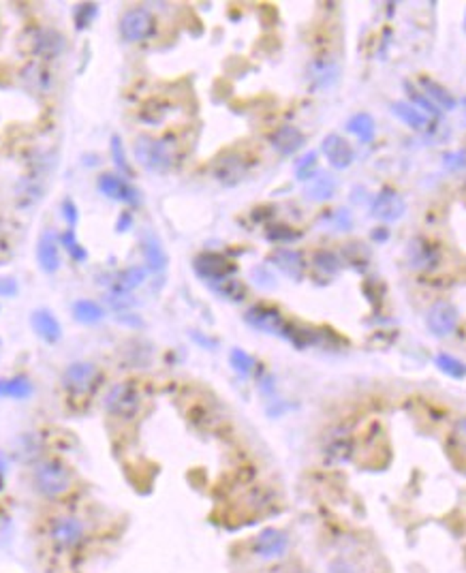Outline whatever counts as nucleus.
<instances>
[{
    "label": "nucleus",
    "instance_id": "2f4dec72",
    "mask_svg": "<svg viewBox=\"0 0 466 573\" xmlns=\"http://www.w3.org/2000/svg\"><path fill=\"white\" fill-rule=\"evenodd\" d=\"M229 362L233 366V370L238 375H242V377H248L253 372V368H255V360L246 351H242V349H233L231 355H229Z\"/></svg>",
    "mask_w": 466,
    "mask_h": 573
},
{
    "label": "nucleus",
    "instance_id": "3c124183",
    "mask_svg": "<svg viewBox=\"0 0 466 573\" xmlns=\"http://www.w3.org/2000/svg\"><path fill=\"white\" fill-rule=\"evenodd\" d=\"M465 24H466V21H465Z\"/></svg>",
    "mask_w": 466,
    "mask_h": 573
},
{
    "label": "nucleus",
    "instance_id": "f8f14e48",
    "mask_svg": "<svg viewBox=\"0 0 466 573\" xmlns=\"http://www.w3.org/2000/svg\"><path fill=\"white\" fill-rule=\"evenodd\" d=\"M246 323H250L255 330H261L265 334H283L285 332V319L280 315V310L272 308V306H253L246 313Z\"/></svg>",
    "mask_w": 466,
    "mask_h": 573
},
{
    "label": "nucleus",
    "instance_id": "ea45409f",
    "mask_svg": "<svg viewBox=\"0 0 466 573\" xmlns=\"http://www.w3.org/2000/svg\"><path fill=\"white\" fill-rule=\"evenodd\" d=\"M443 163L447 169L456 171V169H465L466 167V152L465 150H458V152H450L443 156Z\"/></svg>",
    "mask_w": 466,
    "mask_h": 573
},
{
    "label": "nucleus",
    "instance_id": "4be33fe9",
    "mask_svg": "<svg viewBox=\"0 0 466 573\" xmlns=\"http://www.w3.org/2000/svg\"><path fill=\"white\" fill-rule=\"evenodd\" d=\"M336 188H338V182H336L332 176H328V173H319V176L310 178V182H308L306 188H304V195H306V199H310V201H328V199L334 197Z\"/></svg>",
    "mask_w": 466,
    "mask_h": 573
},
{
    "label": "nucleus",
    "instance_id": "bb28decb",
    "mask_svg": "<svg viewBox=\"0 0 466 573\" xmlns=\"http://www.w3.org/2000/svg\"><path fill=\"white\" fill-rule=\"evenodd\" d=\"M32 394V383L26 377H13L0 381V398H17L24 400Z\"/></svg>",
    "mask_w": 466,
    "mask_h": 573
},
{
    "label": "nucleus",
    "instance_id": "a211bd4d",
    "mask_svg": "<svg viewBox=\"0 0 466 573\" xmlns=\"http://www.w3.org/2000/svg\"><path fill=\"white\" fill-rule=\"evenodd\" d=\"M36 261L45 274H54L60 268V253L58 242L51 231H43L36 244Z\"/></svg>",
    "mask_w": 466,
    "mask_h": 573
},
{
    "label": "nucleus",
    "instance_id": "4c0bfd02",
    "mask_svg": "<svg viewBox=\"0 0 466 573\" xmlns=\"http://www.w3.org/2000/svg\"><path fill=\"white\" fill-rule=\"evenodd\" d=\"M317 163V152H306L298 163H295V173L302 180H310L313 178V169Z\"/></svg>",
    "mask_w": 466,
    "mask_h": 573
},
{
    "label": "nucleus",
    "instance_id": "c9c22d12",
    "mask_svg": "<svg viewBox=\"0 0 466 573\" xmlns=\"http://www.w3.org/2000/svg\"><path fill=\"white\" fill-rule=\"evenodd\" d=\"M405 86H407V90H409V94H411V101H413V105H415L417 109L422 107L426 113H432V116H439V113H441V111H439V107H437V105H435V103H432V101L426 96V94L417 92V90H415L411 83H405Z\"/></svg>",
    "mask_w": 466,
    "mask_h": 573
},
{
    "label": "nucleus",
    "instance_id": "2eb2a0df",
    "mask_svg": "<svg viewBox=\"0 0 466 573\" xmlns=\"http://www.w3.org/2000/svg\"><path fill=\"white\" fill-rule=\"evenodd\" d=\"M98 191L103 195H107L109 199H116V201H124V203H139V193L120 176L116 173H103L98 178Z\"/></svg>",
    "mask_w": 466,
    "mask_h": 573
},
{
    "label": "nucleus",
    "instance_id": "79ce46f5",
    "mask_svg": "<svg viewBox=\"0 0 466 573\" xmlns=\"http://www.w3.org/2000/svg\"><path fill=\"white\" fill-rule=\"evenodd\" d=\"M17 293V280L11 276H0V295L2 298H11Z\"/></svg>",
    "mask_w": 466,
    "mask_h": 573
},
{
    "label": "nucleus",
    "instance_id": "423d86ee",
    "mask_svg": "<svg viewBox=\"0 0 466 573\" xmlns=\"http://www.w3.org/2000/svg\"><path fill=\"white\" fill-rule=\"evenodd\" d=\"M289 550V535L278 529H263L253 544L255 557L261 561H276L283 559Z\"/></svg>",
    "mask_w": 466,
    "mask_h": 573
},
{
    "label": "nucleus",
    "instance_id": "72a5a7b5",
    "mask_svg": "<svg viewBox=\"0 0 466 573\" xmlns=\"http://www.w3.org/2000/svg\"><path fill=\"white\" fill-rule=\"evenodd\" d=\"M111 158H113V165L118 167V171H122V173H126V176L133 173V171H131V165H128V161H126V154H124L122 139H120L118 135L111 137Z\"/></svg>",
    "mask_w": 466,
    "mask_h": 573
},
{
    "label": "nucleus",
    "instance_id": "473e14b6",
    "mask_svg": "<svg viewBox=\"0 0 466 573\" xmlns=\"http://www.w3.org/2000/svg\"><path fill=\"white\" fill-rule=\"evenodd\" d=\"M315 265H317L321 272H325V274H338V272H340V261H338V257H336L334 253H330V250H319V253H315Z\"/></svg>",
    "mask_w": 466,
    "mask_h": 573
},
{
    "label": "nucleus",
    "instance_id": "dca6fc26",
    "mask_svg": "<svg viewBox=\"0 0 466 573\" xmlns=\"http://www.w3.org/2000/svg\"><path fill=\"white\" fill-rule=\"evenodd\" d=\"M270 143H272V148L276 152H280L285 156H291V154H295L298 150L304 148L306 135L295 126H280L270 135Z\"/></svg>",
    "mask_w": 466,
    "mask_h": 573
},
{
    "label": "nucleus",
    "instance_id": "f704fd0d",
    "mask_svg": "<svg viewBox=\"0 0 466 573\" xmlns=\"http://www.w3.org/2000/svg\"><path fill=\"white\" fill-rule=\"evenodd\" d=\"M62 244H64L66 253H69L75 261H83V259H86V250H83V246L77 242L73 229H66V231L62 233Z\"/></svg>",
    "mask_w": 466,
    "mask_h": 573
},
{
    "label": "nucleus",
    "instance_id": "09e8293b",
    "mask_svg": "<svg viewBox=\"0 0 466 573\" xmlns=\"http://www.w3.org/2000/svg\"><path fill=\"white\" fill-rule=\"evenodd\" d=\"M4 471H6V462H4V458L0 456V484H2V477H4Z\"/></svg>",
    "mask_w": 466,
    "mask_h": 573
},
{
    "label": "nucleus",
    "instance_id": "20e7f679",
    "mask_svg": "<svg viewBox=\"0 0 466 573\" xmlns=\"http://www.w3.org/2000/svg\"><path fill=\"white\" fill-rule=\"evenodd\" d=\"M154 32V17L148 9H128L120 17V34L128 43H139Z\"/></svg>",
    "mask_w": 466,
    "mask_h": 573
},
{
    "label": "nucleus",
    "instance_id": "e433bc0d",
    "mask_svg": "<svg viewBox=\"0 0 466 573\" xmlns=\"http://www.w3.org/2000/svg\"><path fill=\"white\" fill-rule=\"evenodd\" d=\"M298 238H300V233L287 225H272L268 229V240H272V242H293Z\"/></svg>",
    "mask_w": 466,
    "mask_h": 573
},
{
    "label": "nucleus",
    "instance_id": "0eeeda50",
    "mask_svg": "<svg viewBox=\"0 0 466 573\" xmlns=\"http://www.w3.org/2000/svg\"><path fill=\"white\" fill-rule=\"evenodd\" d=\"M193 268L201 278L208 280V285L225 280V278H231V274L235 272V265L227 257H223L218 253H201V255H197L195 261H193Z\"/></svg>",
    "mask_w": 466,
    "mask_h": 573
},
{
    "label": "nucleus",
    "instance_id": "6e6552de",
    "mask_svg": "<svg viewBox=\"0 0 466 573\" xmlns=\"http://www.w3.org/2000/svg\"><path fill=\"white\" fill-rule=\"evenodd\" d=\"M96 381H98V370L90 362H75L64 372V387L77 396L92 392L96 387Z\"/></svg>",
    "mask_w": 466,
    "mask_h": 573
},
{
    "label": "nucleus",
    "instance_id": "cd10ccee",
    "mask_svg": "<svg viewBox=\"0 0 466 573\" xmlns=\"http://www.w3.org/2000/svg\"><path fill=\"white\" fill-rule=\"evenodd\" d=\"M73 317L79 323H88L90 325V323H98L105 317V310L92 300H79V302L73 304Z\"/></svg>",
    "mask_w": 466,
    "mask_h": 573
},
{
    "label": "nucleus",
    "instance_id": "a19ab883",
    "mask_svg": "<svg viewBox=\"0 0 466 573\" xmlns=\"http://www.w3.org/2000/svg\"><path fill=\"white\" fill-rule=\"evenodd\" d=\"M253 280H255L259 287H274V276H272L265 268H257V270H253Z\"/></svg>",
    "mask_w": 466,
    "mask_h": 573
},
{
    "label": "nucleus",
    "instance_id": "37998d69",
    "mask_svg": "<svg viewBox=\"0 0 466 573\" xmlns=\"http://www.w3.org/2000/svg\"><path fill=\"white\" fill-rule=\"evenodd\" d=\"M328 573H358V572H355V567H353L351 563H347V561H343V559H336V561L330 563Z\"/></svg>",
    "mask_w": 466,
    "mask_h": 573
},
{
    "label": "nucleus",
    "instance_id": "c03bdc74",
    "mask_svg": "<svg viewBox=\"0 0 466 573\" xmlns=\"http://www.w3.org/2000/svg\"><path fill=\"white\" fill-rule=\"evenodd\" d=\"M62 212H64V218L69 220V225H75L77 223V208L71 199H64L62 201Z\"/></svg>",
    "mask_w": 466,
    "mask_h": 573
},
{
    "label": "nucleus",
    "instance_id": "aec40b11",
    "mask_svg": "<svg viewBox=\"0 0 466 573\" xmlns=\"http://www.w3.org/2000/svg\"><path fill=\"white\" fill-rule=\"evenodd\" d=\"M62 47H64V39L56 30H36L30 41V49L36 56H45V58L58 56Z\"/></svg>",
    "mask_w": 466,
    "mask_h": 573
},
{
    "label": "nucleus",
    "instance_id": "6ab92c4d",
    "mask_svg": "<svg viewBox=\"0 0 466 573\" xmlns=\"http://www.w3.org/2000/svg\"><path fill=\"white\" fill-rule=\"evenodd\" d=\"M30 323H32L36 336L43 338L45 343H58L60 336H62V328H60L58 319L54 317V313H49L45 308L34 310L32 317H30Z\"/></svg>",
    "mask_w": 466,
    "mask_h": 573
},
{
    "label": "nucleus",
    "instance_id": "b1692460",
    "mask_svg": "<svg viewBox=\"0 0 466 573\" xmlns=\"http://www.w3.org/2000/svg\"><path fill=\"white\" fill-rule=\"evenodd\" d=\"M347 131L353 133L360 141L364 143H370L377 135V124H375V118L366 111H360L355 113L349 122H347Z\"/></svg>",
    "mask_w": 466,
    "mask_h": 573
},
{
    "label": "nucleus",
    "instance_id": "f3484780",
    "mask_svg": "<svg viewBox=\"0 0 466 573\" xmlns=\"http://www.w3.org/2000/svg\"><path fill=\"white\" fill-rule=\"evenodd\" d=\"M270 261L285 274L289 276L291 280H302L304 278V270H306V263L302 259V253L293 250V248H278L272 253Z\"/></svg>",
    "mask_w": 466,
    "mask_h": 573
},
{
    "label": "nucleus",
    "instance_id": "58836bf2",
    "mask_svg": "<svg viewBox=\"0 0 466 573\" xmlns=\"http://www.w3.org/2000/svg\"><path fill=\"white\" fill-rule=\"evenodd\" d=\"M96 15V4L94 2H88V4H79L77 11H75V24L77 28H86Z\"/></svg>",
    "mask_w": 466,
    "mask_h": 573
},
{
    "label": "nucleus",
    "instance_id": "7ed1b4c3",
    "mask_svg": "<svg viewBox=\"0 0 466 573\" xmlns=\"http://www.w3.org/2000/svg\"><path fill=\"white\" fill-rule=\"evenodd\" d=\"M34 486L49 499L60 497L71 488V473L60 460H45L34 471Z\"/></svg>",
    "mask_w": 466,
    "mask_h": 573
},
{
    "label": "nucleus",
    "instance_id": "a878e982",
    "mask_svg": "<svg viewBox=\"0 0 466 573\" xmlns=\"http://www.w3.org/2000/svg\"><path fill=\"white\" fill-rule=\"evenodd\" d=\"M422 86H424V90H426V96L441 109H454L456 107V98L452 96V92L445 88V86H441V83H437V81H432V79H428V77H422Z\"/></svg>",
    "mask_w": 466,
    "mask_h": 573
},
{
    "label": "nucleus",
    "instance_id": "5701e85b",
    "mask_svg": "<svg viewBox=\"0 0 466 573\" xmlns=\"http://www.w3.org/2000/svg\"><path fill=\"white\" fill-rule=\"evenodd\" d=\"M392 113H394L400 122H405L407 126H411L413 131H422V128L428 124L426 113H422L413 103L396 101V103H392Z\"/></svg>",
    "mask_w": 466,
    "mask_h": 573
},
{
    "label": "nucleus",
    "instance_id": "412c9836",
    "mask_svg": "<svg viewBox=\"0 0 466 573\" xmlns=\"http://www.w3.org/2000/svg\"><path fill=\"white\" fill-rule=\"evenodd\" d=\"M141 250H143L146 265L152 272H163L167 268V253H165L161 240L152 231L143 233V238H141Z\"/></svg>",
    "mask_w": 466,
    "mask_h": 573
},
{
    "label": "nucleus",
    "instance_id": "de8ad7c7",
    "mask_svg": "<svg viewBox=\"0 0 466 573\" xmlns=\"http://www.w3.org/2000/svg\"><path fill=\"white\" fill-rule=\"evenodd\" d=\"M128 225H131V216H128V214H122V218H120V223H118L116 227H118V231H124Z\"/></svg>",
    "mask_w": 466,
    "mask_h": 573
},
{
    "label": "nucleus",
    "instance_id": "ddd939ff",
    "mask_svg": "<svg viewBox=\"0 0 466 573\" xmlns=\"http://www.w3.org/2000/svg\"><path fill=\"white\" fill-rule=\"evenodd\" d=\"M321 150H323L328 163H330L334 169H347V167L353 163V158H355V152H353L351 143H349L345 137L336 135V133H332V135H328V137L323 139Z\"/></svg>",
    "mask_w": 466,
    "mask_h": 573
},
{
    "label": "nucleus",
    "instance_id": "8fccbe9b",
    "mask_svg": "<svg viewBox=\"0 0 466 573\" xmlns=\"http://www.w3.org/2000/svg\"><path fill=\"white\" fill-rule=\"evenodd\" d=\"M465 105H466V101H465Z\"/></svg>",
    "mask_w": 466,
    "mask_h": 573
},
{
    "label": "nucleus",
    "instance_id": "49530a36",
    "mask_svg": "<svg viewBox=\"0 0 466 573\" xmlns=\"http://www.w3.org/2000/svg\"><path fill=\"white\" fill-rule=\"evenodd\" d=\"M373 238H375L377 242H385V240L390 238V231H388L385 227H379V229H373Z\"/></svg>",
    "mask_w": 466,
    "mask_h": 573
},
{
    "label": "nucleus",
    "instance_id": "a18cd8bd",
    "mask_svg": "<svg viewBox=\"0 0 466 573\" xmlns=\"http://www.w3.org/2000/svg\"><path fill=\"white\" fill-rule=\"evenodd\" d=\"M454 439H456V443H458L462 450H466V417H462V420L456 424V428H454Z\"/></svg>",
    "mask_w": 466,
    "mask_h": 573
},
{
    "label": "nucleus",
    "instance_id": "7c9ffc66",
    "mask_svg": "<svg viewBox=\"0 0 466 573\" xmlns=\"http://www.w3.org/2000/svg\"><path fill=\"white\" fill-rule=\"evenodd\" d=\"M146 280V270L143 268H128L124 270L120 276H118V291H128V289H135L139 287L141 283Z\"/></svg>",
    "mask_w": 466,
    "mask_h": 573
},
{
    "label": "nucleus",
    "instance_id": "f257e3e1",
    "mask_svg": "<svg viewBox=\"0 0 466 573\" xmlns=\"http://www.w3.org/2000/svg\"><path fill=\"white\" fill-rule=\"evenodd\" d=\"M135 156L146 169L156 171V173H165L173 165V154L167 141L150 137V135H139L135 139Z\"/></svg>",
    "mask_w": 466,
    "mask_h": 573
},
{
    "label": "nucleus",
    "instance_id": "1a4fd4ad",
    "mask_svg": "<svg viewBox=\"0 0 466 573\" xmlns=\"http://www.w3.org/2000/svg\"><path fill=\"white\" fill-rule=\"evenodd\" d=\"M49 535H51V542H54L56 548L71 550V548H75L81 542V537H83V524H81V520H77L73 516H62V518H56L51 522Z\"/></svg>",
    "mask_w": 466,
    "mask_h": 573
},
{
    "label": "nucleus",
    "instance_id": "9b49d317",
    "mask_svg": "<svg viewBox=\"0 0 466 573\" xmlns=\"http://www.w3.org/2000/svg\"><path fill=\"white\" fill-rule=\"evenodd\" d=\"M246 161L238 154V152H225L223 156H218L214 161V178L221 182V184H227V186H233L238 184L244 176H246Z\"/></svg>",
    "mask_w": 466,
    "mask_h": 573
},
{
    "label": "nucleus",
    "instance_id": "c85d7f7f",
    "mask_svg": "<svg viewBox=\"0 0 466 573\" xmlns=\"http://www.w3.org/2000/svg\"><path fill=\"white\" fill-rule=\"evenodd\" d=\"M210 287L225 300L229 302H242L244 295H246V287L235 280V278H225V280H218V283H210Z\"/></svg>",
    "mask_w": 466,
    "mask_h": 573
},
{
    "label": "nucleus",
    "instance_id": "f03ea898",
    "mask_svg": "<svg viewBox=\"0 0 466 573\" xmlns=\"http://www.w3.org/2000/svg\"><path fill=\"white\" fill-rule=\"evenodd\" d=\"M103 405H105V409H107L109 415L128 422V420H133V417L139 413V409H141V394H139L137 385L131 383V381H126V383H118V385H113V387L107 392Z\"/></svg>",
    "mask_w": 466,
    "mask_h": 573
},
{
    "label": "nucleus",
    "instance_id": "393cba45",
    "mask_svg": "<svg viewBox=\"0 0 466 573\" xmlns=\"http://www.w3.org/2000/svg\"><path fill=\"white\" fill-rule=\"evenodd\" d=\"M310 79L317 88H328L338 79V64L332 60H317L310 64Z\"/></svg>",
    "mask_w": 466,
    "mask_h": 573
},
{
    "label": "nucleus",
    "instance_id": "39448f33",
    "mask_svg": "<svg viewBox=\"0 0 466 573\" xmlns=\"http://www.w3.org/2000/svg\"><path fill=\"white\" fill-rule=\"evenodd\" d=\"M458 321H460L458 308L452 302H445V300L435 302L426 313V325L437 338L452 336L456 332V328H458Z\"/></svg>",
    "mask_w": 466,
    "mask_h": 573
},
{
    "label": "nucleus",
    "instance_id": "4468645a",
    "mask_svg": "<svg viewBox=\"0 0 466 573\" xmlns=\"http://www.w3.org/2000/svg\"><path fill=\"white\" fill-rule=\"evenodd\" d=\"M407 259H409V265L417 272L435 270L439 265V250L424 238H415L409 242Z\"/></svg>",
    "mask_w": 466,
    "mask_h": 573
},
{
    "label": "nucleus",
    "instance_id": "9d476101",
    "mask_svg": "<svg viewBox=\"0 0 466 573\" xmlns=\"http://www.w3.org/2000/svg\"><path fill=\"white\" fill-rule=\"evenodd\" d=\"M373 216L375 218H381L385 223H394V220H400L407 212V203L405 199L390 186H385L373 201V208H370Z\"/></svg>",
    "mask_w": 466,
    "mask_h": 573
},
{
    "label": "nucleus",
    "instance_id": "c756f323",
    "mask_svg": "<svg viewBox=\"0 0 466 573\" xmlns=\"http://www.w3.org/2000/svg\"><path fill=\"white\" fill-rule=\"evenodd\" d=\"M435 362H437V366L441 368V372L450 375L452 379H465L466 377L465 362H460L458 358H454V355H450V353H439V355L435 358Z\"/></svg>",
    "mask_w": 466,
    "mask_h": 573
}]
</instances>
